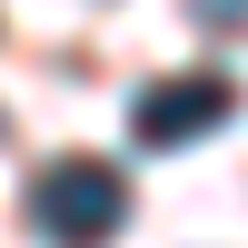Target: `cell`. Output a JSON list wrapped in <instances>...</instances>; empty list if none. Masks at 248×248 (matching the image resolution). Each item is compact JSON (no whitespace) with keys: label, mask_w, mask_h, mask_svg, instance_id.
Listing matches in <instances>:
<instances>
[{"label":"cell","mask_w":248,"mask_h":248,"mask_svg":"<svg viewBox=\"0 0 248 248\" xmlns=\"http://www.w3.org/2000/svg\"><path fill=\"white\" fill-rule=\"evenodd\" d=\"M119 218H129V179L109 159H50L30 179V229L50 248H99Z\"/></svg>","instance_id":"cell-1"},{"label":"cell","mask_w":248,"mask_h":248,"mask_svg":"<svg viewBox=\"0 0 248 248\" xmlns=\"http://www.w3.org/2000/svg\"><path fill=\"white\" fill-rule=\"evenodd\" d=\"M229 109H238V90H229V79H218V70H189V79H159V90H139L129 139H139V149H189V139H209Z\"/></svg>","instance_id":"cell-2"},{"label":"cell","mask_w":248,"mask_h":248,"mask_svg":"<svg viewBox=\"0 0 248 248\" xmlns=\"http://www.w3.org/2000/svg\"><path fill=\"white\" fill-rule=\"evenodd\" d=\"M199 20H209V30H248V0H189Z\"/></svg>","instance_id":"cell-3"}]
</instances>
